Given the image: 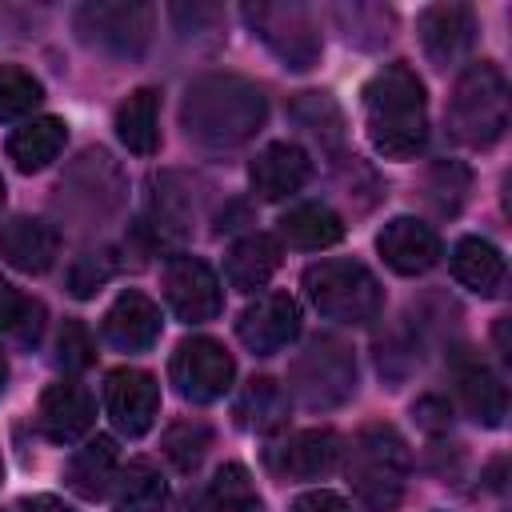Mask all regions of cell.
I'll use <instances>...</instances> for the list:
<instances>
[{
	"label": "cell",
	"instance_id": "41",
	"mask_svg": "<svg viewBox=\"0 0 512 512\" xmlns=\"http://www.w3.org/2000/svg\"><path fill=\"white\" fill-rule=\"evenodd\" d=\"M176 512H220V504L212 500L208 488H196V492H184V496H180Z\"/></svg>",
	"mask_w": 512,
	"mask_h": 512
},
{
	"label": "cell",
	"instance_id": "38",
	"mask_svg": "<svg viewBox=\"0 0 512 512\" xmlns=\"http://www.w3.org/2000/svg\"><path fill=\"white\" fill-rule=\"evenodd\" d=\"M92 360H96L92 332H88L80 320H64V328H60V336H56V364H60L64 372H84Z\"/></svg>",
	"mask_w": 512,
	"mask_h": 512
},
{
	"label": "cell",
	"instance_id": "14",
	"mask_svg": "<svg viewBox=\"0 0 512 512\" xmlns=\"http://www.w3.org/2000/svg\"><path fill=\"white\" fill-rule=\"evenodd\" d=\"M104 408L124 436H144L160 412V384L144 368H116L104 380Z\"/></svg>",
	"mask_w": 512,
	"mask_h": 512
},
{
	"label": "cell",
	"instance_id": "16",
	"mask_svg": "<svg viewBox=\"0 0 512 512\" xmlns=\"http://www.w3.org/2000/svg\"><path fill=\"white\" fill-rule=\"evenodd\" d=\"M376 252L400 276H420V272L436 268L440 256H444L440 236L416 216H392L376 236Z\"/></svg>",
	"mask_w": 512,
	"mask_h": 512
},
{
	"label": "cell",
	"instance_id": "39",
	"mask_svg": "<svg viewBox=\"0 0 512 512\" xmlns=\"http://www.w3.org/2000/svg\"><path fill=\"white\" fill-rule=\"evenodd\" d=\"M288 512H352V504L340 496V492H328V488H312L304 496H296L288 504Z\"/></svg>",
	"mask_w": 512,
	"mask_h": 512
},
{
	"label": "cell",
	"instance_id": "6",
	"mask_svg": "<svg viewBox=\"0 0 512 512\" xmlns=\"http://www.w3.org/2000/svg\"><path fill=\"white\" fill-rule=\"evenodd\" d=\"M300 280L312 308L336 324H368L384 304L380 280L360 260H320L308 264Z\"/></svg>",
	"mask_w": 512,
	"mask_h": 512
},
{
	"label": "cell",
	"instance_id": "40",
	"mask_svg": "<svg viewBox=\"0 0 512 512\" xmlns=\"http://www.w3.org/2000/svg\"><path fill=\"white\" fill-rule=\"evenodd\" d=\"M412 412H416V416H420V424H424V428H432V432H436V428H448V420H452V412H448V404H444L440 396H424Z\"/></svg>",
	"mask_w": 512,
	"mask_h": 512
},
{
	"label": "cell",
	"instance_id": "35",
	"mask_svg": "<svg viewBox=\"0 0 512 512\" xmlns=\"http://www.w3.org/2000/svg\"><path fill=\"white\" fill-rule=\"evenodd\" d=\"M208 492L220 504V512H260V496L244 464H220Z\"/></svg>",
	"mask_w": 512,
	"mask_h": 512
},
{
	"label": "cell",
	"instance_id": "9",
	"mask_svg": "<svg viewBox=\"0 0 512 512\" xmlns=\"http://www.w3.org/2000/svg\"><path fill=\"white\" fill-rule=\"evenodd\" d=\"M168 372H172V384H176V392L184 400L212 404V400H220L232 388L236 360H232V352L220 340H212V336H188L172 352Z\"/></svg>",
	"mask_w": 512,
	"mask_h": 512
},
{
	"label": "cell",
	"instance_id": "29",
	"mask_svg": "<svg viewBox=\"0 0 512 512\" xmlns=\"http://www.w3.org/2000/svg\"><path fill=\"white\" fill-rule=\"evenodd\" d=\"M288 420V392L272 376L248 380V388L236 400V424L248 432H276Z\"/></svg>",
	"mask_w": 512,
	"mask_h": 512
},
{
	"label": "cell",
	"instance_id": "8",
	"mask_svg": "<svg viewBox=\"0 0 512 512\" xmlns=\"http://www.w3.org/2000/svg\"><path fill=\"white\" fill-rule=\"evenodd\" d=\"M244 20L284 68H292V72L316 68L324 40H320L312 8H304V4H244Z\"/></svg>",
	"mask_w": 512,
	"mask_h": 512
},
{
	"label": "cell",
	"instance_id": "31",
	"mask_svg": "<svg viewBox=\"0 0 512 512\" xmlns=\"http://www.w3.org/2000/svg\"><path fill=\"white\" fill-rule=\"evenodd\" d=\"M468 168L456 164V160H436L428 172H424V200L432 204L436 216H456L464 196H468Z\"/></svg>",
	"mask_w": 512,
	"mask_h": 512
},
{
	"label": "cell",
	"instance_id": "3",
	"mask_svg": "<svg viewBox=\"0 0 512 512\" xmlns=\"http://www.w3.org/2000/svg\"><path fill=\"white\" fill-rule=\"evenodd\" d=\"M408 468H412V452L392 424H380V420L364 424L348 444L344 472L356 500L368 512H392L400 504Z\"/></svg>",
	"mask_w": 512,
	"mask_h": 512
},
{
	"label": "cell",
	"instance_id": "13",
	"mask_svg": "<svg viewBox=\"0 0 512 512\" xmlns=\"http://www.w3.org/2000/svg\"><path fill=\"white\" fill-rule=\"evenodd\" d=\"M424 56L436 68H456L476 44V12L468 4H428L416 20Z\"/></svg>",
	"mask_w": 512,
	"mask_h": 512
},
{
	"label": "cell",
	"instance_id": "5",
	"mask_svg": "<svg viewBox=\"0 0 512 512\" xmlns=\"http://www.w3.org/2000/svg\"><path fill=\"white\" fill-rule=\"evenodd\" d=\"M288 392L308 412H328L352 400L356 392V356L336 336L308 340L288 364Z\"/></svg>",
	"mask_w": 512,
	"mask_h": 512
},
{
	"label": "cell",
	"instance_id": "28",
	"mask_svg": "<svg viewBox=\"0 0 512 512\" xmlns=\"http://www.w3.org/2000/svg\"><path fill=\"white\" fill-rule=\"evenodd\" d=\"M112 512H164L168 504V480L152 460H132L112 480Z\"/></svg>",
	"mask_w": 512,
	"mask_h": 512
},
{
	"label": "cell",
	"instance_id": "10",
	"mask_svg": "<svg viewBox=\"0 0 512 512\" xmlns=\"http://www.w3.org/2000/svg\"><path fill=\"white\" fill-rule=\"evenodd\" d=\"M56 192H60V208L80 216V220H100V216L116 212L124 200L120 172L104 148L80 152V160L68 168V176L60 180Z\"/></svg>",
	"mask_w": 512,
	"mask_h": 512
},
{
	"label": "cell",
	"instance_id": "22",
	"mask_svg": "<svg viewBox=\"0 0 512 512\" xmlns=\"http://www.w3.org/2000/svg\"><path fill=\"white\" fill-rule=\"evenodd\" d=\"M116 480V440L112 436H92L84 440L72 460L64 464V484L80 500H100Z\"/></svg>",
	"mask_w": 512,
	"mask_h": 512
},
{
	"label": "cell",
	"instance_id": "2",
	"mask_svg": "<svg viewBox=\"0 0 512 512\" xmlns=\"http://www.w3.org/2000/svg\"><path fill=\"white\" fill-rule=\"evenodd\" d=\"M364 128L380 156L408 160L428 140L424 84L408 64H384L364 84Z\"/></svg>",
	"mask_w": 512,
	"mask_h": 512
},
{
	"label": "cell",
	"instance_id": "27",
	"mask_svg": "<svg viewBox=\"0 0 512 512\" xmlns=\"http://www.w3.org/2000/svg\"><path fill=\"white\" fill-rule=\"evenodd\" d=\"M452 276L480 292V296H496L504 288V256L492 240L484 236H464L456 248H452Z\"/></svg>",
	"mask_w": 512,
	"mask_h": 512
},
{
	"label": "cell",
	"instance_id": "30",
	"mask_svg": "<svg viewBox=\"0 0 512 512\" xmlns=\"http://www.w3.org/2000/svg\"><path fill=\"white\" fill-rule=\"evenodd\" d=\"M152 228H156V240H180L192 224V200H188V188L176 172H164L152 180Z\"/></svg>",
	"mask_w": 512,
	"mask_h": 512
},
{
	"label": "cell",
	"instance_id": "23",
	"mask_svg": "<svg viewBox=\"0 0 512 512\" xmlns=\"http://www.w3.org/2000/svg\"><path fill=\"white\" fill-rule=\"evenodd\" d=\"M280 240L288 248H304V252H320L344 240V220L320 204V200H304L296 208H288L280 216Z\"/></svg>",
	"mask_w": 512,
	"mask_h": 512
},
{
	"label": "cell",
	"instance_id": "17",
	"mask_svg": "<svg viewBox=\"0 0 512 512\" xmlns=\"http://www.w3.org/2000/svg\"><path fill=\"white\" fill-rule=\"evenodd\" d=\"M96 420V400L80 380H56L44 388L36 408V428L52 444H76Z\"/></svg>",
	"mask_w": 512,
	"mask_h": 512
},
{
	"label": "cell",
	"instance_id": "42",
	"mask_svg": "<svg viewBox=\"0 0 512 512\" xmlns=\"http://www.w3.org/2000/svg\"><path fill=\"white\" fill-rule=\"evenodd\" d=\"M20 512H76V508H72V504H64L60 496L40 492V496H24V500H20Z\"/></svg>",
	"mask_w": 512,
	"mask_h": 512
},
{
	"label": "cell",
	"instance_id": "26",
	"mask_svg": "<svg viewBox=\"0 0 512 512\" xmlns=\"http://www.w3.org/2000/svg\"><path fill=\"white\" fill-rule=\"evenodd\" d=\"M64 140H68V124L60 116H36L8 136V160L20 172H40L60 156Z\"/></svg>",
	"mask_w": 512,
	"mask_h": 512
},
{
	"label": "cell",
	"instance_id": "36",
	"mask_svg": "<svg viewBox=\"0 0 512 512\" xmlns=\"http://www.w3.org/2000/svg\"><path fill=\"white\" fill-rule=\"evenodd\" d=\"M44 100V88L32 72L16 64H0V120H20Z\"/></svg>",
	"mask_w": 512,
	"mask_h": 512
},
{
	"label": "cell",
	"instance_id": "45",
	"mask_svg": "<svg viewBox=\"0 0 512 512\" xmlns=\"http://www.w3.org/2000/svg\"><path fill=\"white\" fill-rule=\"evenodd\" d=\"M0 480H4V464H0Z\"/></svg>",
	"mask_w": 512,
	"mask_h": 512
},
{
	"label": "cell",
	"instance_id": "21",
	"mask_svg": "<svg viewBox=\"0 0 512 512\" xmlns=\"http://www.w3.org/2000/svg\"><path fill=\"white\" fill-rule=\"evenodd\" d=\"M60 252V232L40 216H12L0 224V260L20 272H48Z\"/></svg>",
	"mask_w": 512,
	"mask_h": 512
},
{
	"label": "cell",
	"instance_id": "37",
	"mask_svg": "<svg viewBox=\"0 0 512 512\" xmlns=\"http://www.w3.org/2000/svg\"><path fill=\"white\" fill-rule=\"evenodd\" d=\"M112 276H116V252H112V248L84 252V256H76L72 268H68V292L84 300V296H92L96 288H104Z\"/></svg>",
	"mask_w": 512,
	"mask_h": 512
},
{
	"label": "cell",
	"instance_id": "4",
	"mask_svg": "<svg viewBox=\"0 0 512 512\" xmlns=\"http://www.w3.org/2000/svg\"><path fill=\"white\" fill-rule=\"evenodd\" d=\"M448 132L468 148H492L508 128V80L492 60L468 64L448 96Z\"/></svg>",
	"mask_w": 512,
	"mask_h": 512
},
{
	"label": "cell",
	"instance_id": "44",
	"mask_svg": "<svg viewBox=\"0 0 512 512\" xmlns=\"http://www.w3.org/2000/svg\"><path fill=\"white\" fill-rule=\"evenodd\" d=\"M0 204H4V176H0Z\"/></svg>",
	"mask_w": 512,
	"mask_h": 512
},
{
	"label": "cell",
	"instance_id": "34",
	"mask_svg": "<svg viewBox=\"0 0 512 512\" xmlns=\"http://www.w3.org/2000/svg\"><path fill=\"white\" fill-rule=\"evenodd\" d=\"M292 116L300 120V128H308V136H316L320 144H328V148H336L340 144V128H344V120H340V108L328 100V92H304L296 104H292Z\"/></svg>",
	"mask_w": 512,
	"mask_h": 512
},
{
	"label": "cell",
	"instance_id": "12",
	"mask_svg": "<svg viewBox=\"0 0 512 512\" xmlns=\"http://www.w3.org/2000/svg\"><path fill=\"white\" fill-rule=\"evenodd\" d=\"M340 436L332 428H304L264 452V464L280 480H316L340 464Z\"/></svg>",
	"mask_w": 512,
	"mask_h": 512
},
{
	"label": "cell",
	"instance_id": "11",
	"mask_svg": "<svg viewBox=\"0 0 512 512\" xmlns=\"http://www.w3.org/2000/svg\"><path fill=\"white\" fill-rule=\"evenodd\" d=\"M160 284H164L168 308L184 324H204V320L220 316V308H224V288H220L216 272L200 256H172L164 264V280Z\"/></svg>",
	"mask_w": 512,
	"mask_h": 512
},
{
	"label": "cell",
	"instance_id": "20",
	"mask_svg": "<svg viewBox=\"0 0 512 512\" xmlns=\"http://www.w3.org/2000/svg\"><path fill=\"white\" fill-rule=\"evenodd\" d=\"M100 336H104L112 348H120V352H144V348H152V344L160 340V308H156L144 292L128 288V292H120V296L112 300V308L104 312Z\"/></svg>",
	"mask_w": 512,
	"mask_h": 512
},
{
	"label": "cell",
	"instance_id": "25",
	"mask_svg": "<svg viewBox=\"0 0 512 512\" xmlns=\"http://www.w3.org/2000/svg\"><path fill=\"white\" fill-rule=\"evenodd\" d=\"M116 136L136 156H152L160 148V92L156 88H136L120 100Z\"/></svg>",
	"mask_w": 512,
	"mask_h": 512
},
{
	"label": "cell",
	"instance_id": "19",
	"mask_svg": "<svg viewBox=\"0 0 512 512\" xmlns=\"http://www.w3.org/2000/svg\"><path fill=\"white\" fill-rule=\"evenodd\" d=\"M312 176V160L300 144L292 140H276L268 148L256 152V160L248 164V180H252V192L260 200H284V196H296Z\"/></svg>",
	"mask_w": 512,
	"mask_h": 512
},
{
	"label": "cell",
	"instance_id": "15",
	"mask_svg": "<svg viewBox=\"0 0 512 512\" xmlns=\"http://www.w3.org/2000/svg\"><path fill=\"white\" fill-rule=\"evenodd\" d=\"M236 336L248 352L256 356H272L280 348H288L300 336V308L288 292H268L256 304H248L236 320Z\"/></svg>",
	"mask_w": 512,
	"mask_h": 512
},
{
	"label": "cell",
	"instance_id": "33",
	"mask_svg": "<svg viewBox=\"0 0 512 512\" xmlns=\"http://www.w3.org/2000/svg\"><path fill=\"white\" fill-rule=\"evenodd\" d=\"M0 328L16 332L24 344H36L40 328H44V304L28 300L24 292H16L4 276H0Z\"/></svg>",
	"mask_w": 512,
	"mask_h": 512
},
{
	"label": "cell",
	"instance_id": "18",
	"mask_svg": "<svg viewBox=\"0 0 512 512\" xmlns=\"http://www.w3.org/2000/svg\"><path fill=\"white\" fill-rule=\"evenodd\" d=\"M452 384H456V396H460L464 412L476 424H484V428H500L504 424V416H508V392H504L500 376L480 356H472L468 348L456 352V360H452Z\"/></svg>",
	"mask_w": 512,
	"mask_h": 512
},
{
	"label": "cell",
	"instance_id": "32",
	"mask_svg": "<svg viewBox=\"0 0 512 512\" xmlns=\"http://www.w3.org/2000/svg\"><path fill=\"white\" fill-rule=\"evenodd\" d=\"M160 448H164V456H168L180 472H192V468H200V460H204L208 448H212V428L200 424V420H176V424L164 428Z\"/></svg>",
	"mask_w": 512,
	"mask_h": 512
},
{
	"label": "cell",
	"instance_id": "24",
	"mask_svg": "<svg viewBox=\"0 0 512 512\" xmlns=\"http://www.w3.org/2000/svg\"><path fill=\"white\" fill-rule=\"evenodd\" d=\"M280 268V240L268 236V232H252L244 240H236L228 248V260H224V272H228V284L236 292H256L272 280V272Z\"/></svg>",
	"mask_w": 512,
	"mask_h": 512
},
{
	"label": "cell",
	"instance_id": "7",
	"mask_svg": "<svg viewBox=\"0 0 512 512\" xmlns=\"http://www.w3.org/2000/svg\"><path fill=\"white\" fill-rule=\"evenodd\" d=\"M156 32V8L144 0H92L76 8V36L116 60H140Z\"/></svg>",
	"mask_w": 512,
	"mask_h": 512
},
{
	"label": "cell",
	"instance_id": "43",
	"mask_svg": "<svg viewBox=\"0 0 512 512\" xmlns=\"http://www.w3.org/2000/svg\"><path fill=\"white\" fill-rule=\"evenodd\" d=\"M4 388H8V360H4V352H0V396H4Z\"/></svg>",
	"mask_w": 512,
	"mask_h": 512
},
{
	"label": "cell",
	"instance_id": "1",
	"mask_svg": "<svg viewBox=\"0 0 512 512\" xmlns=\"http://www.w3.org/2000/svg\"><path fill=\"white\" fill-rule=\"evenodd\" d=\"M268 116V96L260 84L236 72H208L196 76L180 104L184 136L208 152H232L248 144Z\"/></svg>",
	"mask_w": 512,
	"mask_h": 512
}]
</instances>
